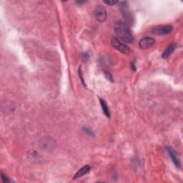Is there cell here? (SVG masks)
<instances>
[{"label": "cell", "instance_id": "cell-1", "mask_svg": "<svg viewBox=\"0 0 183 183\" xmlns=\"http://www.w3.org/2000/svg\"><path fill=\"white\" fill-rule=\"evenodd\" d=\"M114 29L117 38L126 43H132L134 41V36L127 24L123 22H115Z\"/></svg>", "mask_w": 183, "mask_h": 183}, {"label": "cell", "instance_id": "cell-2", "mask_svg": "<svg viewBox=\"0 0 183 183\" xmlns=\"http://www.w3.org/2000/svg\"><path fill=\"white\" fill-rule=\"evenodd\" d=\"M111 43L113 47L116 49L117 50H118L119 52H120L121 53L125 54H127L129 53V48L128 47L126 44L123 43V42H122L118 38L116 37V36H113V37L112 38Z\"/></svg>", "mask_w": 183, "mask_h": 183}, {"label": "cell", "instance_id": "cell-3", "mask_svg": "<svg viewBox=\"0 0 183 183\" xmlns=\"http://www.w3.org/2000/svg\"><path fill=\"white\" fill-rule=\"evenodd\" d=\"M107 10L103 6H97L95 9V17L99 22H105L107 19Z\"/></svg>", "mask_w": 183, "mask_h": 183}, {"label": "cell", "instance_id": "cell-4", "mask_svg": "<svg viewBox=\"0 0 183 183\" xmlns=\"http://www.w3.org/2000/svg\"><path fill=\"white\" fill-rule=\"evenodd\" d=\"M165 150L167 151V152L168 155L170 156V159L172 160V161L174 163V165H175L177 167L180 168V166H181L180 160L178 157V154L177 153L175 150H174L171 147H168V146L165 147Z\"/></svg>", "mask_w": 183, "mask_h": 183}, {"label": "cell", "instance_id": "cell-5", "mask_svg": "<svg viewBox=\"0 0 183 183\" xmlns=\"http://www.w3.org/2000/svg\"><path fill=\"white\" fill-rule=\"evenodd\" d=\"M172 27L171 25H162L154 28L152 29V33L157 35H167L171 33Z\"/></svg>", "mask_w": 183, "mask_h": 183}, {"label": "cell", "instance_id": "cell-6", "mask_svg": "<svg viewBox=\"0 0 183 183\" xmlns=\"http://www.w3.org/2000/svg\"><path fill=\"white\" fill-rule=\"evenodd\" d=\"M119 9H120V11L122 14H123V17H125V19L128 22H132L133 17H132L131 12H130L129 5H128V3L127 2H121Z\"/></svg>", "mask_w": 183, "mask_h": 183}, {"label": "cell", "instance_id": "cell-7", "mask_svg": "<svg viewBox=\"0 0 183 183\" xmlns=\"http://www.w3.org/2000/svg\"><path fill=\"white\" fill-rule=\"evenodd\" d=\"M154 44H155L154 39L147 36V37H144L140 40L139 47L142 50H146V49L151 47Z\"/></svg>", "mask_w": 183, "mask_h": 183}, {"label": "cell", "instance_id": "cell-8", "mask_svg": "<svg viewBox=\"0 0 183 183\" xmlns=\"http://www.w3.org/2000/svg\"><path fill=\"white\" fill-rule=\"evenodd\" d=\"M90 169H91V167L89 166V164L85 165L83 167H82L80 170H79L77 172V173L74 174V177H73V179H74V180H76V179L82 178V177L88 173L89 170H90Z\"/></svg>", "mask_w": 183, "mask_h": 183}, {"label": "cell", "instance_id": "cell-9", "mask_svg": "<svg viewBox=\"0 0 183 183\" xmlns=\"http://www.w3.org/2000/svg\"><path fill=\"white\" fill-rule=\"evenodd\" d=\"M175 48H176L175 44L172 43L171 44H170V45L167 47V48L166 50L163 52V53H162V57L163 59L167 58L168 57L170 56V54L172 53V52H173V51L175 50Z\"/></svg>", "mask_w": 183, "mask_h": 183}, {"label": "cell", "instance_id": "cell-10", "mask_svg": "<svg viewBox=\"0 0 183 183\" xmlns=\"http://www.w3.org/2000/svg\"><path fill=\"white\" fill-rule=\"evenodd\" d=\"M99 102H100V105L102 107V109L104 114H105L106 117L109 118V117H110V112H109V107L107 106V102H105V99H99Z\"/></svg>", "mask_w": 183, "mask_h": 183}, {"label": "cell", "instance_id": "cell-11", "mask_svg": "<svg viewBox=\"0 0 183 183\" xmlns=\"http://www.w3.org/2000/svg\"><path fill=\"white\" fill-rule=\"evenodd\" d=\"M104 75H105V77H106V79L107 80H109V82H114V78L112 74H111L110 72H109V71L107 70H104Z\"/></svg>", "mask_w": 183, "mask_h": 183}, {"label": "cell", "instance_id": "cell-12", "mask_svg": "<svg viewBox=\"0 0 183 183\" xmlns=\"http://www.w3.org/2000/svg\"><path fill=\"white\" fill-rule=\"evenodd\" d=\"M83 130H84L85 133L86 134H87L88 135L92 136V137H95V133L90 129V128H89L87 127H83Z\"/></svg>", "mask_w": 183, "mask_h": 183}, {"label": "cell", "instance_id": "cell-13", "mask_svg": "<svg viewBox=\"0 0 183 183\" xmlns=\"http://www.w3.org/2000/svg\"><path fill=\"white\" fill-rule=\"evenodd\" d=\"M78 72H79V77H80V78L81 81H82V84L84 85V86H85V87H86V84H85V80H84V77H83V74H82V69H81V67L79 68Z\"/></svg>", "mask_w": 183, "mask_h": 183}, {"label": "cell", "instance_id": "cell-14", "mask_svg": "<svg viewBox=\"0 0 183 183\" xmlns=\"http://www.w3.org/2000/svg\"><path fill=\"white\" fill-rule=\"evenodd\" d=\"M30 156L32 157V160H35V161H36V160H39V158H40V156H39L38 153L35 151H33V154H29Z\"/></svg>", "mask_w": 183, "mask_h": 183}, {"label": "cell", "instance_id": "cell-15", "mask_svg": "<svg viewBox=\"0 0 183 183\" xmlns=\"http://www.w3.org/2000/svg\"><path fill=\"white\" fill-rule=\"evenodd\" d=\"M1 177H2V182L4 183H8V182H11V180H10L6 176L5 174H4L3 173H1Z\"/></svg>", "mask_w": 183, "mask_h": 183}, {"label": "cell", "instance_id": "cell-16", "mask_svg": "<svg viewBox=\"0 0 183 183\" xmlns=\"http://www.w3.org/2000/svg\"><path fill=\"white\" fill-rule=\"evenodd\" d=\"M103 2L105 4H106V5H109V6H113V5H116V4L118 3V2L112 0V1H104Z\"/></svg>", "mask_w": 183, "mask_h": 183}, {"label": "cell", "instance_id": "cell-17", "mask_svg": "<svg viewBox=\"0 0 183 183\" xmlns=\"http://www.w3.org/2000/svg\"><path fill=\"white\" fill-rule=\"evenodd\" d=\"M131 68H132V70L135 71V72H136V69H137V68H136L135 62H131Z\"/></svg>", "mask_w": 183, "mask_h": 183}, {"label": "cell", "instance_id": "cell-18", "mask_svg": "<svg viewBox=\"0 0 183 183\" xmlns=\"http://www.w3.org/2000/svg\"><path fill=\"white\" fill-rule=\"evenodd\" d=\"M77 4H79V5H82V4L85 3V2H82V1H77L76 2Z\"/></svg>", "mask_w": 183, "mask_h": 183}]
</instances>
